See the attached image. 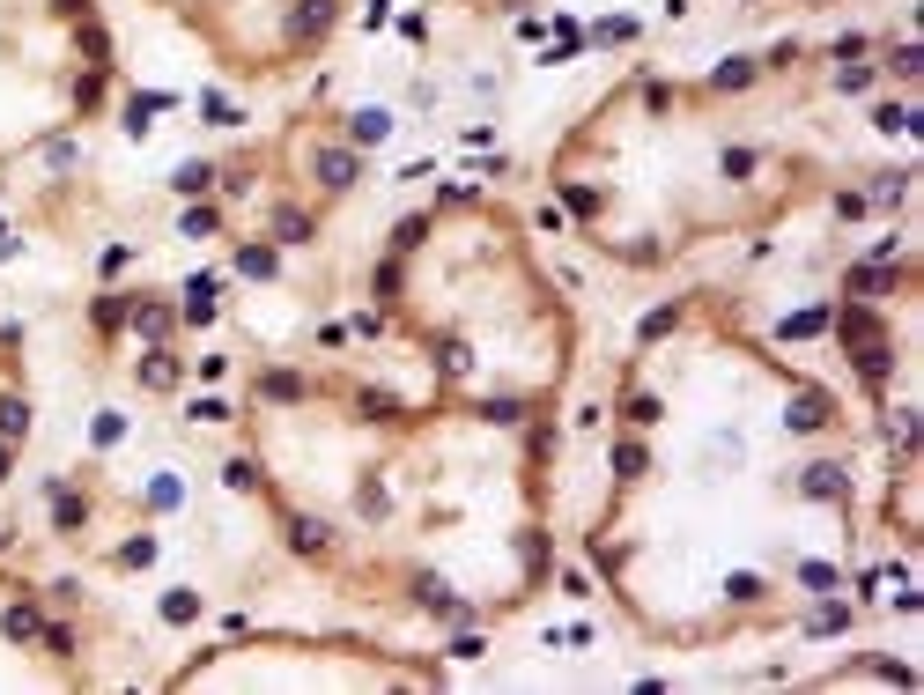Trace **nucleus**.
Masks as SVG:
<instances>
[{
  "mask_svg": "<svg viewBox=\"0 0 924 695\" xmlns=\"http://www.w3.org/2000/svg\"><path fill=\"white\" fill-rule=\"evenodd\" d=\"M0 437H30V400H23V392H0Z\"/></svg>",
  "mask_w": 924,
  "mask_h": 695,
  "instance_id": "nucleus-22",
  "label": "nucleus"
},
{
  "mask_svg": "<svg viewBox=\"0 0 924 695\" xmlns=\"http://www.w3.org/2000/svg\"><path fill=\"white\" fill-rule=\"evenodd\" d=\"M799 585L806 592H836V562H799Z\"/></svg>",
  "mask_w": 924,
  "mask_h": 695,
  "instance_id": "nucleus-45",
  "label": "nucleus"
},
{
  "mask_svg": "<svg viewBox=\"0 0 924 695\" xmlns=\"http://www.w3.org/2000/svg\"><path fill=\"white\" fill-rule=\"evenodd\" d=\"M873 82H880V74H873V67H858V60H843V67H836V89H851V97H865Z\"/></svg>",
  "mask_w": 924,
  "mask_h": 695,
  "instance_id": "nucleus-43",
  "label": "nucleus"
},
{
  "mask_svg": "<svg viewBox=\"0 0 924 695\" xmlns=\"http://www.w3.org/2000/svg\"><path fill=\"white\" fill-rule=\"evenodd\" d=\"M754 74H762V67H754L747 52H732V60H718V67H710V89H718V97H732V89H747Z\"/></svg>",
  "mask_w": 924,
  "mask_h": 695,
  "instance_id": "nucleus-17",
  "label": "nucleus"
},
{
  "mask_svg": "<svg viewBox=\"0 0 924 695\" xmlns=\"http://www.w3.org/2000/svg\"><path fill=\"white\" fill-rule=\"evenodd\" d=\"M355 407H363L370 422H392V415H400V400H392V392H363V400H355Z\"/></svg>",
  "mask_w": 924,
  "mask_h": 695,
  "instance_id": "nucleus-46",
  "label": "nucleus"
},
{
  "mask_svg": "<svg viewBox=\"0 0 924 695\" xmlns=\"http://www.w3.org/2000/svg\"><path fill=\"white\" fill-rule=\"evenodd\" d=\"M843 629H851V607H843V599H828V607L806 614V636H843Z\"/></svg>",
  "mask_w": 924,
  "mask_h": 695,
  "instance_id": "nucleus-25",
  "label": "nucleus"
},
{
  "mask_svg": "<svg viewBox=\"0 0 924 695\" xmlns=\"http://www.w3.org/2000/svg\"><path fill=\"white\" fill-rule=\"evenodd\" d=\"M45 496H52V533H82V525H89V503L74 496L60 474H45Z\"/></svg>",
  "mask_w": 924,
  "mask_h": 695,
  "instance_id": "nucleus-10",
  "label": "nucleus"
},
{
  "mask_svg": "<svg viewBox=\"0 0 924 695\" xmlns=\"http://www.w3.org/2000/svg\"><path fill=\"white\" fill-rule=\"evenodd\" d=\"M895 281H902L895 259H858V267L843 274V296H851V304H873V296H888Z\"/></svg>",
  "mask_w": 924,
  "mask_h": 695,
  "instance_id": "nucleus-3",
  "label": "nucleus"
},
{
  "mask_svg": "<svg viewBox=\"0 0 924 695\" xmlns=\"http://www.w3.org/2000/svg\"><path fill=\"white\" fill-rule=\"evenodd\" d=\"M178 97H163V89H134V97H126V134H148V119H156V111H171Z\"/></svg>",
  "mask_w": 924,
  "mask_h": 695,
  "instance_id": "nucleus-15",
  "label": "nucleus"
},
{
  "mask_svg": "<svg viewBox=\"0 0 924 695\" xmlns=\"http://www.w3.org/2000/svg\"><path fill=\"white\" fill-rule=\"evenodd\" d=\"M437 370H444V378H466V370H474V348H466L459 333H444V341H437Z\"/></svg>",
  "mask_w": 924,
  "mask_h": 695,
  "instance_id": "nucleus-24",
  "label": "nucleus"
},
{
  "mask_svg": "<svg viewBox=\"0 0 924 695\" xmlns=\"http://www.w3.org/2000/svg\"><path fill=\"white\" fill-rule=\"evenodd\" d=\"M754 163H762L754 148H725V156H718V171H725L732 185H747V178H754Z\"/></svg>",
  "mask_w": 924,
  "mask_h": 695,
  "instance_id": "nucleus-39",
  "label": "nucleus"
},
{
  "mask_svg": "<svg viewBox=\"0 0 924 695\" xmlns=\"http://www.w3.org/2000/svg\"><path fill=\"white\" fill-rule=\"evenodd\" d=\"M888 74H895V82H917V74H924V45H895L888 52Z\"/></svg>",
  "mask_w": 924,
  "mask_h": 695,
  "instance_id": "nucleus-37",
  "label": "nucleus"
},
{
  "mask_svg": "<svg viewBox=\"0 0 924 695\" xmlns=\"http://www.w3.org/2000/svg\"><path fill=\"white\" fill-rule=\"evenodd\" d=\"M200 119H207V126H244V111L222 97V89H200Z\"/></svg>",
  "mask_w": 924,
  "mask_h": 695,
  "instance_id": "nucleus-32",
  "label": "nucleus"
},
{
  "mask_svg": "<svg viewBox=\"0 0 924 695\" xmlns=\"http://www.w3.org/2000/svg\"><path fill=\"white\" fill-rule=\"evenodd\" d=\"M725 599H732V607H754V599H762V577H754V570L725 577Z\"/></svg>",
  "mask_w": 924,
  "mask_h": 695,
  "instance_id": "nucleus-42",
  "label": "nucleus"
},
{
  "mask_svg": "<svg viewBox=\"0 0 924 695\" xmlns=\"http://www.w3.org/2000/svg\"><path fill=\"white\" fill-rule=\"evenodd\" d=\"M629 37H636V15H607V23L584 30V45H629Z\"/></svg>",
  "mask_w": 924,
  "mask_h": 695,
  "instance_id": "nucleus-27",
  "label": "nucleus"
},
{
  "mask_svg": "<svg viewBox=\"0 0 924 695\" xmlns=\"http://www.w3.org/2000/svg\"><path fill=\"white\" fill-rule=\"evenodd\" d=\"M836 215L858 222V215H873V200H865V193H836Z\"/></svg>",
  "mask_w": 924,
  "mask_h": 695,
  "instance_id": "nucleus-50",
  "label": "nucleus"
},
{
  "mask_svg": "<svg viewBox=\"0 0 924 695\" xmlns=\"http://www.w3.org/2000/svg\"><path fill=\"white\" fill-rule=\"evenodd\" d=\"M481 422H503V429H511V422H525V400H518V392H488V400H481Z\"/></svg>",
  "mask_w": 924,
  "mask_h": 695,
  "instance_id": "nucleus-31",
  "label": "nucleus"
},
{
  "mask_svg": "<svg viewBox=\"0 0 924 695\" xmlns=\"http://www.w3.org/2000/svg\"><path fill=\"white\" fill-rule=\"evenodd\" d=\"M828 422H836L828 392H814V385H806V392H791V407H784V429H799V437H806V429H828Z\"/></svg>",
  "mask_w": 924,
  "mask_h": 695,
  "instance_id": "nucleus-9",
  "label": "nucleus"
},
{
  "mask_svg": "<svg viewBox=\"0 0 924 695\" xmlns=\"http://www.w3.org/2000/svg\"><path fill=\"white\" fill-rule=\"evenodd\" d=\"M215 163H207V156H193V163H178V171H171V193H185V200H207V193H215Z\"/></svg>",
  "mask_w": 924,
  "mask_h": 695,
  "instance_id": "nucleus-13",
  "label": "nucleus"
},
{
  "mask_svg": "<svg viewBox=\"0 0 924 695\" xmlns=\"http://www.w3.org/2000/svg\"><path fill=\"white\" fill-rule=\"evenodd\" d=\"M119 437H126V415H97V422H89V444H97V452H111Z\"/></svg>",
  "mask_w": 924,
  "mask_h": 695,
  "instance_id": "nucleus-44",
  "label": "nucleus"
},
{
  "mask_svg": "<svg viewBox=\"0 0 924 695\" xmlns=\"http://www.w3.org/2000/svg\"><path fill=\"white\" fill-rule=\"evenodd\" d=\"M799 496H814V503H851V474H843L836 459H814L799 474Z\"/></svg>",
  "mask_w": 924,
  "mask_h": 695,
  "instance_id": "nucleus-5",
  "label": "nucleus"
},
{
  "mask_svg": "<svg viewBox=\"0 0 924 695\" xmlns=\"http://www.w3.org/2000/svg\"><path fill=\"white\" fill-rule=\"evenodd\" d=\"M422 237H429V215H407V222H392V259L422 252Z\"/></svg>",
  "mask_w": 924,
  "mask_h": 695,
  "instance_id": "nucleus-28",
  "label": "nucleus"
},
{
  "mask_svg": "<svg viewBox=\"0 0 924 695\" xmlns=\"http://www.w3.org/2000/svg\"><path fill=\"white\" fill-rule=\"evenodd\" d=\"M15 252H23V237H8V230H0V259H15Z\"/></svg>",
  "mask_w": 924,
  "mask_h": 695,
  "instance_id": "nucleus-52",
  "label": "nucleus"
},
{
  "mask_svg": "<svg viewBox=\"0 0 924 695\" xmlns=\"http://www.w3.org/2000/svg\"><path fill=\"white\" fill-rule=\"evenodd\" d=\"M134 378H141L148 392H171V385H178V363H171V355H163V348H148V355H141V370H134Z\"/></svg>",
  "mask_w": 924,
  "mask_h": 695,
  "instance_id": "nucleus-20",
  "label": "nucleus"
},
{
  "mask_svg": "<svg viewBox=\"0 0 924 695\" xmlns=\"http://www.w3.org/2000/svg\"><path fill=\"white\" fill-rule=\"evenodd\" d=\"M119 562H126V570H148V562H156V533H134L119 548Z\"/></svg>",
  "mask_w": 924,
  "mask_h": 695,
  "instance_id": "nucleus-41",
  "label": "nucleus"
},
{
  "mask_svg": "<svg viewBox=\"0 0 924 695\" xmlns=\"http://www.w3.org/2000/svg\"><path fill=\"white\" fill-rule=\"evenodd\" d=\"M333 23H341V0H296L281 37H289V45H311V37H326Z\"/></svg>",
  "mask_w": 924,
  "mask_h": 695,
  "instance_id": "nucleus-2",
  "label": "nucleus"
},
{
  "mask_svg": "<svg viewBox=\"0 0 924 695\" xmlns=\"http://www.w3.org/2000/svg\"><path fill=\"white\" fill-rule=\"evenodd\" d=\"M562 208L592 222V215H599V193H592V185H570V178H562Z\"/></svg>",
  "mask_w": 924,
  "mask_h": 695,
  "instance_id": "nucleus-40",
  "label": "nucleus"
},
{
  "mask_svg": "<svg viewBox=\"0 0 924 695\" xmlns=\"http://www.w3.org/2000/svg\"><path fill=\"white\" fill-rule=\"evenodd\" d=\"M518 555H525V570H548V533H540V525H525V533H518Z\"/></svg>",
  "mask_w": 924,
  "mask_h": 695,
  "instance_id": "nucleus-36",
  "label": "nucleus"
},
{
  "mask_svg": "<svg viewBox=\"0 0 924 695\" xmlns=\"http://www.w3.org/2000/svg\"><path fill=\"white\" fill-rule=\"evenodd\" d=\"M74 156H82L74 141H52V148H45V163H52V171H74Z\"/></svg>",
  "mask_w": 924,
  "mask_h": 695,
  "instance_id": "nucleus-51",
  "label": "nucleus"
},
{
  "mask_svg": "<svg viewBox=\"0 0 924 695\" xmlns=\"http://www.w3.org/2000/svg\"><path fill=\"white\" fill-rule=\"evenodd\" d=\"M658 415H666V407H658V392H636V400L621 407V422H629V429H651Z\"/></svg>",
  "mask_w": 924,
  "mask_h": 695,
  "instance_id": "nucleus-38",
  "label": "nucleus"
},
{
  "mask_svg": "<svg viewBox=\"0 0 924 695\" xmlns=\"http://www.w3.org/2000/svg\"><path fill=\"white\" fill-rule=\"evenodd\" d=\"M311 178H318V193H355V178H363V148L326 141V148L311 156Z\"/></svg>",
  "mask_w": 924,
  "mask_h": 695,
  "instance_id": "nucleus-1",
  "label": "nucleus"
},
{
  "mask_svg": "<svg viewBox=\"0 0 924 695\" xmlns=\"http://www.w3.org/2000/svg\"><path fill=\"white\" fill-rule=\"evenodd\" d=\"M215 230H222V208H215V200H193V208L178 215V237H215Z\"/></svg>",
  "mask_w": 924,
  "mask_h": 695,
  "instance_id": "nucleus-21",
  "label": "nucleus"
},
{
  "mask_svg": "<svg viewBox=\"0 0 924 695\" xmlns=\"http://www.w3.org/2000/svg\"><path fill=\"white\" fill-rule=\"evenodd\" d=\"M45 651H52V659H74V629L52 622V629H45Z\"/></svg>",
  "mask_w": 924,
  "mask_h": 695,
  "instance_id": "nucleus-49",
  "label": "nucleus"
},
{
  "mask_svg": "<svg viewBox=\"0 0 924 695\" xmlns=\"http://www.w3.org/2000/svg\"><path fill=\"white\" fill-rule=\"evenodd\" d=\"M414 607H429L437 622H474V607H466V599H451L444 577H414Z\"/></svg>",
  "mask_w": 924,
  "mask_h": 695,
  "instance_id": "nucleus-7",
  "label": "nucleus"
},
{
  "mask_svg": "<svg viewBox=\"0 0 924 695\" xmlns=\"http://www.w3.org/2000/svg\"><path fill=\"white\" fill-rule=\"evenodd\" d=\"M163 622H178V629H185V622H200V592H185V585H178V592H163Z\"/></svg>",
  "mask_w": 924,
  "mask_h": 695,
  "instance_id": "nucleus-35",
  "label": "nucleus"
},
{
  "mask_svg": "<svg viewBox=\"0 0 924 695\" xmlns=\"http://www.w3.org/2000/svg\"><path fill=\"white\" fill-rule=\"evenodd\" d=\"M865 200H873V208H902V200H910V171H880Z\"/></svg>",
  "mask_w": 924,
  "mask_h": 695,
  "instance_id": "nucleus-26",
  "label": "nucleus"
},
{
  "mask_svg": "<svg viewBox=\"0 0 924 695\" xmlns=\"http://www.w3.org/2000/svg\"><path fill=\"white\" fill-rule=\"evenodd\" d=\"M673 326H681V304H658V311H644V326H636V341L651 348V341H666Z\"/></svg>",
  "mask_w": 924,
  "mask_h": 695,
  "instance_id": "nucleus-30",
  "label": "nucleus"
},
{
  "mask_svg": "<svg viewBox=\"0 0 924 695\" xmlns=\"http://www.w3.org/2000/svg\"><path fill=\"white\" fill-rule=\"evenodd\" d=\"M400 281H407V274H400V259L385 252V267H377V296H385V304H392V296H400Z\"/></svg>",
  "mask_w": 924,
  "mask_h": 695,
  "instance_id": "nucleus-47",
  "label": "nucleus"
},
{
  "mask_svg": "<svg viewBox=\"0 0 924 695\" xmlns=\"http://www.w3.org/2000/svg\"><path fill=\"white\" fill-rule=\"evenodd\" d=\"M126 326H134L148 348H163V341H171V326H178V311L156 304V296H134V304H126Z\"/></svg>",
  "mask_w": 924,
  "mask_h": 695,
  "instance_id": "nucleus-4",
  "label": "nucleus"
},
{
  "mask_svg": "<svg viewBox=\"0 0 924 695\" xmlns=\"http://www.w3.org/2000/svg\"><path fill=\"white\" fill-rule=\"evenodd\" d=\"M215 311H222V274H193V281H185V304H178V318H185V326H207Z\"/></svg>",
  "mask_w": 924,
  "mask_h": 695,
  "instance_id": "nucleus-6",
  "label": "nucleus"
},
{
  "mask_svg": "<svg viewBox=\"0 0 924 695\" xmlns=\"http://www.w3.org/2000/svg\"><path fill=\"white\" fill-rule=\"evenodd\" d=\"M0 636H8V644H37V636H45V614H37L30 599H15V607L0 614Z\"/></svg>",
  "mask_w": 924,
  "mask_h": 695,
  "instance_id": "nucleus-14",
  "label": "nucleus"
},
{
  "mask_svg": "<svg viewBox=\"0 0 924 695\" xmlns=\"http://www.w3.org/2000/svg\"><path fill=\"white\" fill-rule=\"evenodd\" d=\"M392 111L385 104H363V111H348V148H377V141H392Z\"/></svg>",
  "mask_w": 924,
  "mask_h": 695,
  "instance_id": "nucleus-11",
  "label": "nucleus"
},
{
  "mask_svg": "<svg viewBox=\"0 0 924 695\" xmlns=\"http://www.w3.org/2000/svg\"><path fill=\"white\" fill-rule=\"evenodd\" d=\"M178 503H185V481L178 474H156V481H148V511H178Z\"/></svg>",
  "mask_w": 924,
  "mask_h": 695,
  "instance_id": "nucleus-34",
  "label": "nucleus"
},
{
  "mask_svg": "<svg viewBox=\"0 0 924 695\" xmlns=\"http://www.w3.org/2000/svg\"><path fill=\"white\" fill-rule=\"evenodd\" d=\"M237 407L222 400V392H200V400H185V422H230Z\"/></svg>",
  "mask_w": 924,
  "mask_h": 695,
  "instance_id": "nucleus-33",
  "label": "nucleus"
},
{
  "mask_svg": "<svg viewBox=\"0 0 924 695\" xmlns=\"http://www.w3.org/2000/svg\"><path fill=\"white\" fill-rule=\"evenodd\" d=\"M644 474H651L644 437H621V444H614V481H644Z\"/></svg>",
  "mask_w": 924,
  "mask_h": 695,
  "instance_id": "nucleus-18",
  "label": "nucleus"
},
{
  "mask_svg": "<svg viewBox=\"0 0 924 695\" xmlns=\"http://www.w3.org/2000/svg\"><path fill=\"white\" fill-rule=\"evenodd\" d=\"M267 237H274V244H318V222H311L304 208H296V200H274Z\"/></svg>",
  "mask_w": 924,
  "mask_h": 695,
  "instance_id": "nucleus-8",
  "label": "nucleus"
},
{
  "mask_svg": "<svg viewBox=\"0 0 924 695\" xmlns=\"http://www.w3.org/2000/svg\"><path fill=\"white\" fill-rule=\"evenodd\" d=\"M222 481H230V488H259V466L252 459H230V466H222Z\"/></svg>",
  "mask_w": 924,
  "mask_h": 695,
  "instance_id": "nucleus-48",
  "label": "nucleus"
},
{
  "mask_svg": "<svg viewBox=\"0 0 924 695\" xmlns=\"http://www.w3.org/2000/svg\"><path fill=\"white\" fill-rule=\"evenodd\" d=\"M828 318H836L828 304H806V311H791L777 333H784V341H814V333H828Z\"/></svg>",
  "mask_w": 924,
  "mask_h": 695,
  "instance_id": "nucleus-19",
  "label": "nucleus"
},
{
  "mask_svg": "<svg viewBox=\"0 0 924 695\" xmlns=\"http://www.w3.org/2000/svg\"><path fill=\"white\" fill-rule=\"evenodd\" d=\"M8 466H15V444H8V437H0V481H8Z\"/></svg>",
  "mask_w": 924,
  "mask_h": 695,
  "instance_id": "nucleus-53",
  "label": "nucleus"
},
{
  "mask_svg": "<svg viewBox=\"0 0 924 695\" xmlns=\"http://www.w3.org/2000/svg\"><path fill=\"white\" fill-rule=\"evenodd\" d=\"M237 274H244V281H274V274H281V244H274V237L237 244Z\"/></svg>",
  "mask_w": 924,
  "mask_h": 695,
  "instance_id": "nucleus-12",
  "label": "nucleus"
},
{
  "mask_svg": "<svg viewBox=\"0 0 924 695\" xmlns=\"http://www.w3.org/2000/svg\"><path fill=\"white\" fill-rule=\"evenodd\" d=\"M82 8H89V0H60V15H82Z\"/></svg>",
  "mask_w": 924,
  "mask_h": 695,
  "instance_id": "nucleus-54",
  "label": "nucleus"
},
{
  "mask_svg": "<svg viewBox=\"0 0 924 695\" xmlns=\"http://www.w3.org/2000/svg\"><path fill=\"white\" fill-rule=\"evenodd\" d=\"M304 378H289V370H267V378H259V400H281V407H296V400H304Z\"/></svg>",
  "mask_w": 924,
  "mask_h": 695,
  "instance_id": "nucleus-23",
  "label": "nucleus"
},
{
  "mask_svg": "<svg viewBox=\"0 0 924 695\" xmlns=\"http://www.w3.org/2000/svg\"><path fill=\"white\" fill-rule=\"evenodd\" d=\"M289 548L296 555H333V525L326 518H289Z\"/></svg>",
  "mask_w": 924,
  "mask_h": 695,
  "instance_id": "nucleus-16",
  "label": "nucleus"
},
{
  "mask_svg": "<svg viewBox=\"0 0 924 695\" xmlns=\"http://www.w3.org/2000/svg\"><path fill=\"white\" fill-rule=\"evenodd\" d=\"M126 304H134V296H97V304H89V326H97V333H119L126 326Z\"/></svg>",
  "mask_w": 924,
  "mask_h": 695,
  "instance_id": "nucleus-29",
  "label": "nucleus"
}]
</instances>
